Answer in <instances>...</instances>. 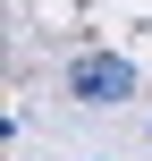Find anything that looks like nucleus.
Listing matches in <instances>:
<instances>
[{"mask_svg":"<svg viewBox=\"0 0 152 161\" xmlns=\"http://www.w3.org/2000/svg\"><path fill=\"white\" fill-rule=\"evenodd\" d=\"M68 93L93 102V110H110V102L135 93V68H127L118 51H76V59H68Z\"/></svg>","mask_w":152,"mask_h":161,"instance_id":"obj_1","label":"nucleus"}]
</instances>
